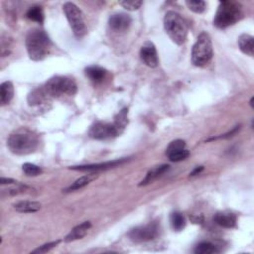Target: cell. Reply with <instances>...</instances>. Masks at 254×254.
<instances>
[{
    "label": "cell",
    "mask_w": 254,
    "mask_h": 254,
    "mask_svg": "<svg viewBox=\"0 0 254 254\" xmlns=\"http://www.w3.org/2000/svg\"><path fill=\"white\" fill-rule=\"evenodd\" d=\"M127 161L126 158L122 159H117L110 162H104V163H99V164H92V165H81V166H73L70 169L76 171H84V172H98V171H103L108 170V169L115 168Z\"/></svg>",
    "instance_id": "8fae6325"
},
{
    "label": "cell",
    "mask_w": 254,
    "mask_h": 254,
    "mask_svg": "<svg viewBox=\"0 0 254 254\" xmlns=\"http://www.w3.org/2000/svg\"><path fill=\"white\" fill-rule=\"evenodd\" d=\"M186 223H187L186 219L181 213H177L176 211V213H173L171 215V224L175 230L180 231L184 229L186 226Z\"/></svg>",
    "instance_id": "cb8c5ba5"
},
{
    "label": "cell",
    "mask_w": 254,
    "mask_h": 254,
    "mask_svg": "<svg viewBox=\"0 0 254 254\" xmlns=\"http://www.w3.org/2000/svg\"><path fill=\"white\" fill-rule=\"evenodd\" d=\"M92 227V223L90 222H84L76 227H74L70 234L66 237L65 241L66 242H72L78 239H81L84 236L88 234L89 229Z\"/></svg>",
    "instance_id": "9a60e30c"
},
{
    "label": "cell",
    "mask_w": 254,
    "mask_h": 254,
    "mask_svg": "<svg viewBox=\"0 0 254 254\" xmlns=\"http://www.w3.org/2000/svg\"><path fill=\"white\" fill-rule=\"evenodd\" d=\"M120 134L117 127L114 123H108V122H95L90 129L89 135L96 140H105L113 138Z\"/></svg>",
    "instance_id": "9c48e42d"
},
{
    "label": "cell",
    "mask_w": 254,
    "mask_h": 254,
    "mask_svg": "<svg viewBox=\"0 0 254 254\" xmlns=\"http://www.w3.org/2000/svg\"><path fill=\"white\" fill-rule=\"evenodd\" d=\"M169 160L172 162H180L187 159L190 155L186 149V142L184 140H175L170 143L167 148L166 152Z\"/></svg>",
    "instance_id": "30bf717a"
},
{
    "label": "cell",
    "mask_w": 254,
    "mask_h": 254,
    "mask_svg": "<svg viewBox=\"0 0 254 254\" xmlns=\"http://www.w3.org/2000/svg\"><path fill=\"white\" fill-rule=\"evenodd\" d=\"M9 150L16 155H28L39 146V138L37 134L27 128H20L10 134L7 140Z\"/></svg>",
    "instance_id": "6da1fadb"
},
{
    "label": "cell",
    "mask_w": 254,
    "mask_h": 254,
    "mask_svg": "<svg viewBox=\"0 0 254 254\" xmlns=\"http://www.w3.org/2000/svg\"><path fill=\"white\" fill-rule=\"evenodd\" d=\"M242 6L239 2L225 0L220 3L214 19V24L220 29H224L236 24L242 18Z\"/></svg>",
    "instance_id": "3957f363"
},
{
    "label": "cell",
    "mask_w": 254,
    "mask_h": 254,
    "mask_svg": "<svg viewBox=\"0 0 254 254\" xmlns=\"http://www.w3.org/2000/svg\"><path fill=\"white\" fill-rule=\"evenodd\" d=\"M169 166L168 165H161L153 168L152 170L147 173L145 179L139 184V186H146L153 183L156 179H158L160 176H162L166 171H168Z\"/></svg>",
    "instance_id": "d6986e66"
},
{
    "label": "cell",
    "mask_w": 254,
    "mask_h": 254,
    "mask_svg": "<svg viewBox=\"0 0 254 254\" xmlns=\"http://www.w3.org/2000/svg\"><path fill=\"white\" fill-rule=\"evenodd\" d=\"M119 4L127 10L135 11L141 7L143 2L142 1H121Z\"/></svg>",
    "instance_id": "f1b7e54d"
},
{
    "label": "cell",
    "mask_w": 254,
    "mask_h": 254,
    "mask_svg": "<svg viewBox=\"0 0 254 254\" xmlns=\"http://www.w3.org/2000/svg\"><path fill=\"white\" fill-rule=\"evenodd\" d=\"M132 23V19L128 14L125 13H116L111 16L109 20L110 27L116 32L126 31L130 27Z\"/></svg>",
    "instance_id": "4fadbf2b"
},
{
    "label": "cell",
    "mask_w": 254,
    "mask_h": 254,
    "mask_svg": "<svg viewBox=\"0 0 254 254\" xmlns=\"http://www.w3.org/2000/svg\"><path fill=\"white\" fill-rule=\"evenodd\" d=\"M27 18L34 21V22L42 24L44 22V12L40 6H33L31 7L26 14Z\"/></svg>",
    "instance_id": "7402d4cb"
},
{
    "label": "cell",
    "mask_w": 254,
    "mask_h": 254,
    "mask_svg": "<svg viewBox=\"0 0 254 254\" xmlns=\"http://www.w3.org/2000/svg\"><path fill=\"white\" fill-rule=\"evenodd\" d=\"M220 250L218 249V246L208 241L201 242L195 248V253L197 254H211V253H217Z\"/></svg>",
    "instance_id": "603a6c76"
},
{
    "label": "cell",
    "mask_w": 254,
    "mask_h": 254,
    "mask_svg": "<svg viewBox=\"0 0 254 254\" xmlns=\"http://www.w3.org/2000/svg\"><path fill=\"white\" fill-rule=\"evenodd\" d=\"M86 76L95 82H100L107 76V71L98 66H91L86 69Z\"/></svg>",
    "instance_id": "44dd1931"
},
{
    "label": "cell",
    "mask_w": 254,
    "mask_h": 254,
    "mask_svg": "<svg viewBox=\"0 0 254 254\" xmlns=\"http://www.w3.org/2000/svg\"><path fill=\"white\" fill-rule=\"evenodd\" d=\"M0 183H1V185H14V184H16L17 182H16L15 180H13V179L2 177V178H1V182H0Z\"/></svg>",
    "instance_id": "f546056e"
},
{
    "label": "cell",
    "mask_w": 254,
    "mask_h": 254,
    "mask_svg": "<svg viewBox=\"0 0 254 254\" xmlns=\"http://www.w3.org/2000/svg\"><path fill=\"white\" fill-rule=\"evenodd\" d=\"M164 27L168 36L177 45H183L188 35V26L183 17L175 11H169L164 17Z\"/></svg>",
    "instance_id": "277c9868"
},
{
    "label": "cell",
    "mask_w": 254,
    "mask_h": 254,
    "mask_svg": "<svg viewBox=\"0 0 254 254\" xmlns=\"http://www.w3.org/2000/svg\"><path fill=\"white\" fill-rule=\"evenodd\" d=\"M96 178H97V175L95 172H92V173H90L88 175H84V176L79 178L78 180H76L71 186H69L65 190V192H74V190H80V189L84 188L86 186H88L90 183H92Z\"/></svg>",
    "instance_id": "ac0fdd59"
},
{
    "label": "cell",
    "mask_w": 254,
    "mask_h": 254,
    "mask_svg": "<svg viewBox=\"0 0 254 254\" xmlns=\"http://www.w3.org/2000/svg\"><path fill=\"white\" fill-rule=\"evenodd\" d=\"M127 113H128V110L123 109L119 113L115 116L114 125L117 127V129L121 133L122 130L125 128V126L128 123V119H127Z\"/></svg>",
    "instance_id": "d4e9b609"
},
{
    "label": "cell",
    "mask_w": 254,
    "mask_h": 254,
    "mask_svg": "<svg viewBox=\"0 0 254 254\" xmlns=\"http://www.w3.org/2000/svg\"><path fill=\"white\" fill-rule=\"evenodd\" d=\"M186 4L188 5L189 9L194 11L195 13H203L206 10V2L205 1H186Z\"/></svg>",
    "instance_id": "4316f807"
},
{
    "label": "cell",
    "mask_w": 254,
    "mask_h": 254,
    "mask_svg": "<svg viewBox=\"0 0 254 254\" xmlns=\"http://www.w3.org/2000/svg\"><path fill=\"white\" fill-rule=\"evenodd\" d=\"M159 224L154 222L131 229L128 237L134 242H146L155 239L159 236Z\"/></svg>",
    "instance_id": "ba28073f"
},
{
    "label": "cell",
    "mask_w": 254,
    "mask_h": 254,
    "mask_svg": "<svg viewBox=\"0 0 254 254\" xmlns=\"http://www.w3.org/2000/svg\"><path fill=\"white\" fill-rule=\"evenodd\" d=\"M61 242V240H57V241H52V242H49V243H46L44 245H42L40 247H38L37 249L33 250L32 253H46L48 251H50L51 249H53L54 247H56L59 243Z\"/></svg>",
    "instance_id": "83f0119b"
},
{
    "label": "cell",
    "mask_w": 254,
    "mask_h": 254,
    "mask_svg": "<svg viewBox=\"0 0 254 254\" xmlns=\"http://www.w3.org/2000/svg\"><path fill=\"white\" fill-rule=\"evenodd\" d=\"M26 48L31 60L41 61L50 52L51 40L45 31L32 29L26 37Z\"/></svg>",
    "instance_id": "7a4b0ae2"
},
{
    "label": "cell",
    "mask_w": 254,
    "mask_h": 254,
    "mask_svg": "<svg viewBox=\"0 0 254 254\" xmlns=\"http://www.w3.org/2000/svg\"><path fill=\"white\" fill-rule=\"evenodd\" d=\"M238 46L242 53L253 57L254 55V38L249 34H242L238 38Z\"/></svg>",
    "instance_id": "e0dca14e"
},
{
    "label": "cell",
    "mask_w": 254,
    "mask_h": 254,
    "mask_svg": "<svg viewBox=\"0 0 254 254\" xmlns=\"http://www.w3.org/2000/svg\"><path fill=\"white\" fill-rule=\"evenodd\" d=\"M214 221L217 224L224 228H232L237 224L236 215L229 213V211H221V213H218L215 216Z\"/></svg>",
    "instance_id": "5bb4252c"
},
{
    "label": "cell",
    "mask_w": 254,
    "mask_h": 254,
    "mask_svg": "<svg viewBox=\"0 0 254 254\" xmlns=\"http://www.w3.org/2000/svg\"><path fill=\"white\" fill-rule=\"evenodd\" d=\"M63 9L75 36L78 38H82L87 34L88 29L81 10L73 2H66L64 4Z\"/></svg>",
    "instance_id": "52a82bcc"
},
{
    "label": "cell",
    "mask_w": 254,
    "mask_h": 254,
    "mask_svg": "<svg viewBox=\"0 0 254 254\" xmlns=\"http://www.w3.org/2000/svg\"><path fill=\"white\" fill-rule=\"evenodd\" d=\"M203 170H204V167H203V166H200V167L196 168L195 170H194L192 173H190V176H196V175L200 174V173H201Z\"/></svg>",
    "instance_id": "4dcf8cb0"
},
{
    "label": "cell",
    "mask_w": 254,
    "mask_h": 254,
    "mask_svg": "<svg viewBox=\"0 0 254 254\" xmlns=\"http://www.w3.org/2000/svg\"><path fill=\"white\" fill-rule=\"evenodd\" d=\"M13 207L16 211H18V213L31 214L40 210L42 205L39 202H34V201H21L14 204Z\"/></svg>",
    "instance_id": "2e32d148"
},
{
    "label": "cell",
    "mask_w": 254,
    "mask_h": 254,
    "mask_svg": "<svg viewBox=\"0 0 254 254\" xmlns=\"http://www.w3.org/2000/svg\"><path fill=\"white\" fill-rule=\"evenodd\" d=\"M22 170L23 172L29 176V177H36L42 174L43 170H42V168L35 165V164H31V163H25L22 166Z\"/></svg>",
    "instance_id": "484cf974"
},
{
    "label": "cell",
    "mask_w": 254,
    "mask_h": 254,
    "mask_svg": "<svg viewBox=\"0 0 254 254\" xmlns=\"http://www.w3.org/2000/svg\"><path fill=\"white\" fill-rule=\"evenodd\" d=\"M43 88L47 95L53 97L64 95H74L78 91L77 83L66 77H54L46 82Z\"/></svg>",
    "instance_id": "8992f818"
},
{
    "label": "cell",
    "mask_w": 254,
    "mask_h": 254,
    "mask_svg": "<svg viewBox=\"0 0 254 254\" xmlns=\"http://www.w3.org/2000/svg\"><path fill=\"white\" fill-rule=\"evenodd\" d=\"M140 58L143 61L146 66L150 68H156L159 64L158 54L156 47L152 42H146V43L141 47L140 50Z\"/></svg>",
    "instance_id": "7c38bea8"
},
{
    "label": "cell",
    "mask_w": 254,
    "mask_h": 254,
    "mask_svg": "<svg viewBox=\"0 0 254 254\" xmlns=\"http://www.w3.org/2000/svg\"><path fill=\"white\" fill-rule=\"evenodd\" d=\"M14 95V87L11 81H4L0 86V102L2 105L8 104Z\"/></svg>",
    "instance_id": "ffe728a7"
},
{
    "label": "cell",
    "mask_w": 254,
    "mask_h": 254,
    "mask_svg": "<svg viewBox=\"0 0 254 254\" xmlns=\"http://www.w3.org/2000/svg\"><path fill=\"white\" fill-rule=\"evenodd\" d=\"M214 56L213 43L206 32H202L192 51V62L196 67H205L211 61Z\"/></svg>",
    "instance_id": "5b68a950"
}]
</instances>
